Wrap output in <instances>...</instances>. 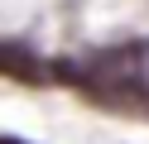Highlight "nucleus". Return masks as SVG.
I'll list each match as a JSON object with an SVG mask.
<instances>
[{
    "mask_svg": "<svg viewBox=\"0 0 149 144\" xmlns=\"http://www.w3.org/2000/svg\"><path fill=\"white\" fill-rule=\"evenodd\" d=\"M0 72H5V77H19V82H39V77H43V67L34 63L24 48H15V43H0Z\"/></svg>",
    "mask_w": 149,
    "mask_h": 144,
    "instance_id": "nucleus-1",
    "label": "nucleus"
},
{
    "mask_svg": "<svg viewBox=\"0 0 149 144\" xmlns=\"http://www.w3.org/2000/svg\"><path fill=\"white\" fill-rule=\"evenodd\" d=\"M0 144H24V139H0Z\"/></svg>",
    "mask_w": 149,
    "mask_h": 144,
    "instance_id": "nucleus-2",
    "label": "nucleus"
}]
</instances>
